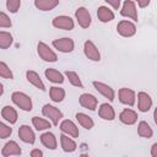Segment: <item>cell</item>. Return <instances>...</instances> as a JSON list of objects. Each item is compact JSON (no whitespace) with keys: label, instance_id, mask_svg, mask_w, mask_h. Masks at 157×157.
Wrapping results in <instances>:
<instances>
[{"label":"cell","instance_id":"19","mask_svg":"<svg viewBox=\"0 0 157 157\" xmlns=\"http://www.w3.org/2000/svg\"><path fill=\"white\" fill-rule=\"evenodd\" d=\"M40 142L43 144L44 147L49 148V150H55L56 146H58V142H56V137L53 132H44L40 135Z\"/></svg>","mask_w":157,"mask_h":157},{"label":"cell","instance_id":"14","mask_svg":"<svg viewBox=\"0 0 157 157\" xmlns=\"http://www.w3.org/2000/svg\"><path fill=\"white\" fill-rule=\"evenodd\" d=\"M137 113L130 108H125L119 114V120L125 125H134L137 121Z\"/></svg>","mask_w":157,"mask_h":157},{"label":"cell","instance_id":"34","mask_svg":"<svg viewBox=\"0 0 157 157\" xmlns=\"http://www.w3.org/2000/svg\"><path fill=\"white\" fill-rule=\"evenodd\" d=\"M11 134H12V128H10L9 125H6V124L0 121V139L10 137Z\"/></svg>","mask_w":157,"mask_h":157},{"label":"cell","instance_id":"20","mask_svg":"<svg viewBox=\"0 0 157 157\" xmlns=\"http://www.w3.org/2000/svg\"><path fill=\"white\" fill-rule=\"evenodd\" d=\"M26 77H27V80H28V82H29L31 85H33L34 87H37V88L40 90V91H45V86H44L43 81L40 80L39 75H38L36 71L28 70V71L26 72Z\"/></svg>","mask_w":157,"mask_h":157},{"label":"cell","instance_id":"39","mask_svg":"<svg viewBox=\"0 0 157 157\" xmlns=\"http://www.w3.org/2000/svg\"><path fill=\"white\" fill-rule=\"evenodd\" d=\"M151 156L152 157H157V142H155L151 147Z\"/></svg>","mask_w":157,"mask_h":157},{"label":"cell","instance_id":"15","mask_svg":"<svg viewBox=\"0 0 157 157\" xmlns=\"http://www.w3.org/2000/svg\"><path fill=\"white\" fill-rule=\"evenodd\" d=\"M18 136L20 139L26 142V144H31L33 145L34 141H36V135H34V131L28 126V125H21L18 128Z\"/></svg>","mask_w":157,"mask_h":157},{"label":"cell","instance_id":"7","mask_svg":"<svg viewBox=\"0 0 157 157\" xmlns=\"http://www.w3.org/2000/svg\"><path fill=\"white\" fill-rule=\"evenodd\" d=\"M118 96H119L120 103L126 104V105H130V107H132V105L135 104L136 93H135V91H132L131 88H126V87L120 88L119 92H118Z\"/></svg>","mask_w":157,"mask_h":157},{"label":"cell","instance_id":"26","mask_svg":"<svg viewBox=\"0 0 157 157\" xmlns=\"http://www.w3.org/2000/svg\"><path fill=\"white\" fill-rule=\"evenodd\" d=\"M49 96H50V99L55 103L63 102V99L65 98V90L60 88V87H56V86H53L49 90Z\"/></svg>","mask_w":157,"mask_h":157},{"label":"cell","instance_id":"1","mask_svg":"<svg viewBox=\"0 0 157 157\" xmlns=\"http://www.w3.org/2000/svg\"><path fill=\"white\" fill-rule=\"evenodd\" d=\"M11 99H12V102L20 109H22L25 112H31L32 110V99L26 93L20 92V91H16V92H13L11 94Z\"/></svg>","mask_w":157,"mask_h":157},{"label":"cell","instance_id":"18","mask_svg":"<svg viewBox=\"0 0 157 157\" xmlns=\"http://www.w3.org/2000/svg\"><path fill=\"white\" fill-rule=\"evenodd\" d=\"M98 115L102 119L110 121V120H114V118H115V110L110 104L103 103V104H101V107L98 109Z\"/></svg>","mask_w":157,"mask_h":157},{"label":"cell","instance_id":"22","mask_svg":"<svg viewBox=\"0 0 157 157\" xmlns=\"http://www.w3.org/2000/svg\"><path fill=\"white\" fill-rule=\"evenodd\" d=\"M1 117L10 124H15L17 121V112L11 105H5L1 109Z\"/></svg>","mask_w":157,"mask_h":157},{"label":"cell","instance_id":"2","mask_svg":"<svg viewBox=\"0 0 157 157\" xmlns=\"http://www.w3.org/2000/svg\"><path fill=\"white\" fill-rule=\"evenodd\" d=\"M42 113L45 118H49V120L52 121L53 125H58L59 120L63 118V112L59 110L56 107L52 105V104H44L42 108Z\"/></svg>","mask_w":157,"mask_h":157},{"label":"cell","instance_id":"36","mask_svg":"<svg viewBox=\"0 0 157 157\" xmlns=\"http://www.w3.org/2000/svg\"><path fill=\"white\" fill-rule=\"evenodd\" d=\"M105 2H108L114 10H118L120 7V0H104Z\"/></svg>","mask_w":157,"mask_h":157},{"label":"cell","instance_id":"30","mask_svg":"<svg viewBox=\"0 0 157 157\" xmlns=\"http://www.w3.org/2000/svg\"><path fill=\"white\" fill-rule=\"evenodd\" d=\"M12 36L10 32L0 31V49H7L12 44Z\"/></svg>","mask_w":157,"mask_h":157},{"label":"cell","instance_id":"16","mask_svg":"<svg viewBox=\"0 0 157 157\" xmlns=\"http://www.w3.org/2000/svg\"><path fill=\"white\" fill-rule=\"evenodd\" d=\"M60 130L64 134L69 135L70 137H78V128L72 120H69V119L63 120L60 124Z\"/></svg>","mask_w":157,"mask_h":157},{"label":"cell","instance_id":"12","mask_svg":"<svg viewBox=\"0 0 157 157\" xmlns=\"http://www.w3.org/2000/svg\"><path fill=\"white\" fill-rule=\"evenodd\" d=\"M78 102L83 108H86L88 110H92V112L96 110L97 104H98L97 98L91 93H82L80 96V98H78Z\"/></svg>","mask_w":157,"mask_h":157},{"label":"cell","instance_id":"4","mask_svg":"<svg viewBox=\"0 0 157 157\" xmlns=\"http://www.w3.org/2000/svg\"><path fill=\"white\" fill-rule=\"evenodd\" d=\"M52 25L55 28L65 29V31H71V29H74V26H75L74 20L70 16H65V15H60V16L54 17L52 21Z\"/></svg>","mask_w":157,"mask_h":157},{"label":"cell","instance_id":"6","mask_svg":"<svg viewBox=\"0 0 157 157\" xmlns=\"http://www.w3.org/2000/svg\"><path fill=\"white\" fill-rule=\"evenodd\" d=\"M117 31L123 37H132L136 33V26L131 21L123 20L117 25Z\"/></svg>","mask_w":157,"mask_h":157},{"label":"cell","instance_id":"27","mask_svg":"<svg viewBox=\"0 0 157 157\" xmlns=\"http://www.w3.org/2000/svg\"><path fill=\"white\" fill-rule=\"evenodd\" d=\"M137 134L141 136V137H145V139H150L152 137L153 135V130L152 128L148 125L147 121H140L139 125H137Z\"/></svg>","mask_w":157,"mask_h":157},{"label":"cell","instance_id":"8","mask_svg":"<svg viewBox=\"0 0 157 157\" xmlns=\"http://www.w3.org/2000/svg\"><path fill=\"white\" fill-rule=\"evenodd\" d=\"M120 15L124 17L131 18L134 21H137V10H136L135 2L132 0H125L120 10Z\"/></svg>","mask_w":157,"mask_h":157},{"label":"cell","instance_id":"11","mask_svg":"<svg viewBox=\"0 0 157 157\" xmlns=\"http://www.w3.org/2000/svg\"><path fill=\"white\" fill-rule=\"evenodd\" d=\"M93 86H94V88H96L103 97H105L109 102H113V101H114V98H115V92H114V90H113L110 86H108V85H105V83H103V82H99V81H93Z\"/></svg>","mask_w":157,"mask_h":157},{"label":"cell","instance_id":"35","mask_svg":"<svg viewBox=\"0 0 157 157\" xmlns=\"http://www.w3.org/2000/svg\"><path fill=\"white\" fill-rule=\"evenodd\" d=\"M11 25H12V22L10 20V17L5 12L0 11V28H9V27H11Z\"/></svg>","mask_w":157,"mask_h":157},{"label":"cell","instance_id":"25","mask_svg":"<svg viewBox=\"0 0 157 157\" xmlns=\"http://www.w3.org/2000/svg\"><path fill=\"white\" fill-rule=\"evenodd\" d=\"M44 75L50 82H54V83H63L64 82V75L55 69H52V67L47 69Z\"/></svg>","mask_w":157,"mask_h":157},{"label":"cell","instance_id":"33","mask_svg":"<svg viewBox=\"0 0 157 157\" xmlns=\"http://www.w3.org/2000/svg\"><path fill=\"white\" fill-rule=\"evenodd\" d=\"M21 6V0H6V9L11 13H16Z\"/></svg>","mask_w":157,"mask_h":157},{"label":"cell","instance_id":"3","mask_svg":"<svg viewBox=\"0 0 157 157\" xmlns=\"http://www.w3.org/2000/svg\"><path fill=\"white\" fill-rule=\"evenodd\" d=\"M37 53L39 55L40 59H43L44 61H49V63H54L58 60V55L56 53H54L48 44H45L44 42H39L37 45Z\"/></svg>","mask_w":157,"mask_h":157},{"label":"cell","instance_id":"29","mask_svg":"<svg viewBox=\"0 0 157 157\" xmlns=\"http://www.w3.org/2000/svg\"><path fill=\"white\" fill-rule=\"evenodd\" d=\"M32 124L36 128V130H38V131L47 130V129H49L52 126V123L49 120L43 119V118H39V117H33L32 118Z\"/></svg>","mask_w":157,"mask_h":157},{"label":"cell","instance_id":"24","mask_svg":"<svg viewBox=\"0 0 157 157\" xmlns=\"http://www.w3.org/2000/svg\"><path fill=\"white\" fill-rule=\"evenodd\" d=\"M60 144H61V148L65 152H74L76 150V142L72 140V137H70L66 134L60 135Z\"/></svg>","mask_w":157,"mask_h":157},{"label":"cell","instance_id":"32","mask_svg":"<svg viewBox=\"0 0 157 157\" xmlns=\"http://www.w3.org/2000/svg\"><path fill=\"white\" fill-rule=\"evenodd\" d=\"M0 77L7 78V80H12L13 78V74H12L11 69L4 61H0Z\"/></svg>","mask_w":157,"mask_h":157},{"label":"cell","instance_id":"5","mask_svg":"<svg viewBox=\"0 0 157 157\" xmlns=\"http://www.w3.org/2000/svg\"><path fill=\"white\" fill-rule=\"evenodd\" d=\"M53 47L55 49H58L61 53H71L75 48V43L71 38L64 37V38H59V39H54L53 40Z\"/></svg>","mask_w":157,"mask_h":157},{"label":"cell","instance_id":"28","mask_svg":"<svg viewBox=\"0 0 157 157\" xmlns=\"http://www.w3.org/2000/svg\"><path fill=\"white\" fill-rule=\"evenodd\" d=\"M76 120L78 121V124H80L82 128H85V129H87V130L92 129L93 125H94L92 118L88 117V115L85 114V113H76Z\"/></svg>","mask_w":157,"mask_h":157},{"label":"cell","instance_id":"38","mask_svg":"<svg viewBox=\"0 0 157 157\" xmlns=\"http://www.w3.org/2000/svg\"><path fill=\"white\" fill-rule=\"evenodd\" d=\"M29 155H31V157H42L43 156V152L40 150H38V148H34V150L31 151Z\"/></svg>","mask_w":157,"mask_h":157},{"label":"cell","instance_id":"21","mask_svg":"<svg viewBox=\"0 0 157 157\" xmlns=\"http://www.w3.org/2000/svg\"><path fill=\"white\" fill-rule=\"evenodd\" d=\"M97 17L101 22L107 23V22H110L112 20H114V12L110 9H108L107 6H99L97 10Z\"/></svg>","mask_w":157,"mask_h":157},{"label":"cell","instance_id":"9","mask_svg":"<svg viewBox=\"0 0 157 157\" xmlns=\"http://www.w3.org/2000/svg\"><path fill=\"white\" fill-rule=\"evenodd\" d=\"M75 17H76L77 23L80 25V27H82V28H88L90 27L92 18H91V15H90V12L86 7H78L75 11Z\"/></svg>","mask_w":157,"mask_h":157},{"label":"cell","instance_id":"10","mask_svg":"<svg viewBox=\"0 0 157 157\" xmlns=\"http://www.w3.org/2000/svg\"><path fill=\"white\" fill-rule=\"evenodd\" d=\"M83 52H85V55L90 60H92V61H99L101 60L99 50L97 49L96 44L92 40H86L85 42V44H83Z\"/></svg>","mask_w":157,"mask_h":157},{"label":"cell","instance_id":"37","mask_svg":"<svg viewBox=\"0 0 157 157\" xmlns=\"http://www.w3.org/2000/svg\"><path fill=\"white\" fill-rule=\"evenodd\" d=\"M136 2H137V5H139V7L144 9V7H146V6L150 5L151 0H136Z\"/></svg>","mask_w":157,"mask_h":157},{"label":"cell","instance_id":"17","mask_svg":"<svg viewBox=\"0 0 157 157\" xmlns=\"http://www.w3.org/2000/svg\"><path fill=\"white\" fill-rule=\"evenodd\" d=\"M21 147L17 145V142L16 141H7L5 145H4V147H2V150H1V155L4 156V157H9V156H18V155H21Z\"/></svg>","mask_w":157,"mask_h":157},{"label":"cell","instance_id":"31","mask_svg":"<svg viewBox=\"0 0 157 157\" xmlns=\"http://www.w3.org/2000/svg\"><path fill=\"white\" fill-rule=\"evenodd\" d=\"M64 75L69 78V82L72 85V86H75V87H82V82H81V78H80V76L75 72V71H70V70H66L65 72H64Z\"/></svg>","mask_w":157,"mask_h":157},{"label":"cell","instance_id":"13","mask_svg":"<svg viewBox=\"0 0 157 157\" xmlns=\"http://www.w3.org/2000/svg\"><path fill=\"white\" fill-rule=\"evenodd\" d=\"M152 107V98L146 92H139L137 93V108L140 112H148Z\"/></svg>","mask_w":157,"mask_h":157},{"label":"cell","instance_id":"23","mask_svg":"<svg viewBox=\"0 0 157 157\" xmlns=\"http://www.w3.org/2000/svg\"><path fill=\"white\" fill-rule=\"evenodd\" d=\"M59 5V0H34V6L40 11H50Z\"/></svg>","mask_w":157,"mask_h":157},{"label":"cell","instance_id":"40","mask_svg":"<svg viewBox=\"0 0 157 157\" xmlns=\"http://www.w3.org/2000/svg\"><path fill=\"white\" fill-rule=\"evenodd\" d=\"M2 93H4V87H2V85L0 83V96H2Z\"/></svg>","mask_w":157,"mask_h":157}]
</instances>
